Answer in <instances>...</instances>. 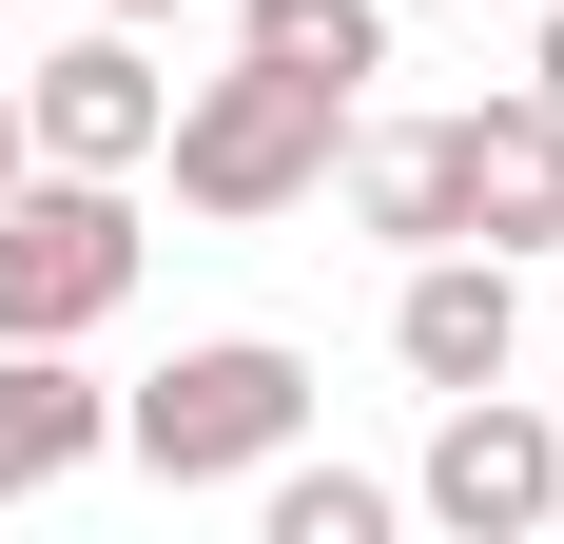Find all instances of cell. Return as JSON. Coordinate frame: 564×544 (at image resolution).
Segmentation results:
<instances>
[{"label": "cell", "instance_id": "6da1fadb", "mask_svg": "<svg viewBox=\"0 0 564 544\" xmlns=\"http://www.w3.org/2000/svg\"><path fill=\"white\" fill-rule=\"evenodd\" d=\"M332 137H350L332 78L234 58V78H195V98L156 117V156H137V175H175V215H215V233H273V215H312V195H332Z\"/></svg>", "mask_w": 564, "mask_h": 544}, {"label": "cell", "instance_id": "7a4b0ae2", "mask_svg": "<svg viewBox=\"0 0 564 544\" xmlns=\"http://www.w3.org/2000/svg\"><path fill=\"white\" fill-rule=\"evenodd\" d=\"M117 447H137L156 487H253L273 447H312V350H273V330H195L175 370L117 389Z\"/></svg>", "mask_w": 564, "mask_h": 544}, {"label": "cell", "instance_id": "3957f363", "mask_svg": "<svg viewBox=\"0 0 564 544\" xmlns=\"http://www.w3.org/2000/svg\"><path fill=\"white\" fill-rule=\"evenodd\" d=\"M137 272H156V233H137L117 175H58V156L0 175V330H20V350L117 330V312H137Z\"/></svg>", "mask_w": 564, "mask_h": 544}, {"label": "cell", "instance_id": "277c9868", "mask_svg": "<svg viewBox=\"0 0 564 544\" xmlns=\"http://www.w3.org/2000/svg\"><path fill=\"white\" fill-rule=\"evenodd\" d=\"M409 505L448 544H525V525H564V428L525 409L507 370L487 389H429V467H409Z\"/></svg>", "mask_w": 564, "mask_h": 544}, {"label": "cell", "instance_id": "5b68a950", "mask_svg": "<svg viewBox=\"0 0 564 544\" xmlns=\"http://www.w3.org/2000/svg\"><path fill=\"white\" fill-rule=\"evenodd\" d=\"M390 370H409V389H487V370H525V253H487V233L390 253Z\"/></svg>", "mask_w": 564, "mask_h": 544}, {"label": "cell", "instance_id": "8992f818", "mask_svg": "<svg viewBox=\"0 0 564 544\" xmlns=\"http://www.w3.org/2000/svg\"><path fill=\"white\" fill-rule=\"evenodd\" d=\"M156 117H175V78L137 58V20L20 58V156H58V175H137V156H156Z\"/></svg>", "mask_w": 564, "mask_h": 544}, {"label": "cell", "instance_id": "52a82bcc", "mask_svg": "<svg viewBox=\"0 0 564 544\" xmlns=\"http://www.w3.org/2000/svg\"><path fill=\"white\" fill-rule=\"evenodd\" d=\"M448 195H467V233H487V253H564V117L525 98V78L448 117Z\"/></svg>", "mask_w": 564, "mask_h": 544}, {"label": "cell", "instance_id": "ba28073f", "mask_svg": "<svg viewBox=\"0 0 564 544\" xmlns=\"http://www.w3.org/2000/svg\"><path fill=\"white\" fill-rule=\"evenodd\" d=\"M98 447H117V389L78 370V350H20V330H0V505L78 487Z\"/></svg>", "mask_w": 564, "mask_h": 544}, {"label": "cell", "instance_id": "9c48e42d", "mask_svg": "<svg viewBox=\"0 0 564 544\" xmlns=\"http://www.w3.org/2000/svg\"><path fill=\"white\" fill-rule=\"evenodd\" d=\"M332 195H350V233H390V253H448V233H467L448 117H350V137H332Z\"/></svg>", "mask_w": 564, "mask_h": 544}, {"label": "cell", "instance_id": "30bf717a", "mask_svg": "<svg viewBox=\"0 0 564 544\" xmlns=\"http://www.w3.org/2000/svg\"><path fill=\"white\" fill-rule=\"evenodd\" d=\"M234 58H273V78H332V98H370V78H390V0H234Z\"/></svg>", "mask_w": 564, "mask_h": 544}, {"label": "cell", "instance_id": "8fae6325", "mask_svg": "<svg viewBox=\"0 0 564 544\" xmlns=\"http://www.w3.org/2000/svg\"><path fill=\"white\" fill-rule=\"evenodd\" d=\"M253 487H273V544H390V487H350V467H253Z\"/></svg>", "mask_w": 564, "mask_h": 544}, {"label": "cell", "instance_id": "7c38bea8", "mask_svg": "<svg viewBox=\"0 0 564 544\" xmlns=\"http://www.w3.org/2000/svg\"><path fill=\"white\" fill-rule=\"evenodd\" d=\"M525 98H545V117H564V0H545V40H525Z\"/></svg>", "mask_w": 564, "mask_h": 544}, {"label": "cell", "instance_id": "4fadbf2b", "mask_svg": "<svg viewBox=\"0 0 564 544\" xmlns=\"http://www.w3.org/2000/svg\"><path fill=\"white\" fill-rule=\"evenodd\" d=\"M98 20H195V0H98Z\"/></svg>", "mask_w": 564, "mask_h": 544}, {"label": "cell", "instance_id": "5bb4252c", "mask_svg": "<svg viewBox=\"0 0 564 544\" xmlns=\"http://www.w3.org/2000/svg\"><path fill=\"white\" fill-rule=\"evenodd\" d=\"M0 175H20V78H0Z\"/></svg>", "mask_w": 564, "mask_h": 544}]
</instances>
